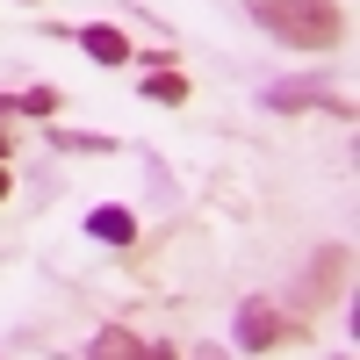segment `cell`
I'll return each instance as SVG.
<instances>
[{"label":"cell","mask_w":360,"mask_h":360,"mask_svg":"<svg viewBox=\"0 0 360 360\" xmlns=\"http://www.w3.org/2000/svg\"><path fill=\"white\" fill-rule=\"evenodd\" d=\"M252 29H266L281 51H339L346 44V8L339 0H252Z\"/></svg>","instance_id":"cell-1"},{"label":"cell","mask_w":360,"mask_h":360,"mask_svg":"<svg viewBox=\"0 0 360 360\" xmlns=\"http://www.w3.org/2000/svg\"><path fill=\"white\" fill-rule=\"evenodd\" d=\"M288 339H303V324L281 317L274 295H245V303H238V317H231V346H238V353H274V346H288Z\"/></svg>","instance_id":"cell-2"},{"label":"cell","mask_w":360,"mask_h":360,"mask_svg":"<svg viewBox=\"0 0 360 360\" xmlns=\"http://www.w3.org/2000/svg\"><path fill=\"white\" fill-rule=\"evenodd\" d=\"M259 101L281 108V115H295V108H324V115H339V123H353V94H346V86H332V79H317V72H303V79H274Z\"/></svg>","instance_id":"cell-3"},{"label":"cell","mask_w":360,"mask_h":360,"mask_svg":"<svg viewBox=\"0 0 360 360\" xmlns=\"http://www.w3.org/2000/svg\"><path fill=\"white\" fill-rule=\"evenodd\" d=\"M346 281H353V245L339 238V245H324V252L310 259V274H303V303H332V295H346Z\"/></svg>","instance_id":"cell-4"},{"label":"cell","mask_w":360,"mask_h":360,"mask_svg":"<svg viewBox=\"0 0 360 360\" xmlns=\"http://www.w3.org/2000/svg\"><path fill=\"white\" fill-rule=\"evenodd\" d=\"M86 238H101L108 252H130V245H137V217H130L123 202H101L94 217H86Z\"/></svg>","instance_id":"cell-5"},{"label":"cell","mask_w":360,"mask_h":360,"mask_svg":"<svg viewBox=\"0 0 360 360\" xmlns=\"http://www.w3.org/2000/svg\"><path fill=\"white\" fill-rule=\"evenodd\" d=\"M72 37H79V51L94 58V65H130V37L115 22H86V29H72Z\"/></svg>","instance_id":"cell-6"},{"label":"cell","mask_w":360,"mask_h":360,"mask_svg":"<svg viewBox=\"0 0 360 360\" xmlns=\"http://www.w3.org/2000/svg\"><path fill=\"white\" fill-rule=\"evenodd\" d=\"M86 360H152V346L137 332H123V324H101V332L86 339Z\"/></svg>","instance_id":"cell-7"},{"label":"cell","mask_w":360,"mask_h":360,"mask_svg":"<svg viewBox=\"0 0 360 360\" xmlns=\"http://www.w3.org/2000/svg\"><path fill=\"white\" fill-rule=\"evenodd\" d=\"M137 86H144V101H159V108H180V101H188V72H180V65H152Z\"/></svg>","instance_id":"cell-8"},{"label":"cell","mask_w":360,"mask_h":360,"mask_svg":"<svg viewBox=\"0 0 360 360\" xmlns=\"http://www.w3.org/2000/svg\"><path fill=\"white\" fill-rule=\"evenodd\" d=\"M44 130H51L58 152H79V159H86V152H115V137H108V130H65V123H44Z\"/></svg>","instance_id":"cell-9"},{"label":"cell","mask_w":360,"mask_h":360,"mask_svg":"<svg viewBox=\"0 0 360 360\" xmlns=\"http://www.w3.org/2000/svg\"><path fill=\"white\" fill-rule=\"evenodd\" d=\"M188 360H231V353H224V346H195Z\"/></svg>","instance_id":"cell-10"},{"label":"cell","mask_w":360,"mask_h":360,"mask_svg":"<svg viewBox=\"0 0 360 360\" xmlns=\"http://www.w3.org/2000/svg\"><path fill=\"white\" fill-rule=\"evenodd\" d=\"M8 152H15V137H8V123H0V166H8Z\"/></svg>","instance_id":"cell-11"},{"label":"cell","mask_w":360,"mask_h":360,"mask_svg":"<svg viewBox=\"0 0 360 360\" xmlns=\"http://www.w3.org/2000/svg\"><path fill=\"white\" fill-rule=\"evenodd\" d=\"M8 188H15V173H8V166H0V202H8Z\"/></svg>","instance_id":"cell-12"},{"label":"cell","mask_w":360,"mask_h":360,"mask_svg":"<svg viewBox=\"0 0 360 360\" xmlns=\"http://www.w3.org/2000/svg\"><path fill=\"white\" fill-rule=\"evenodd\" d=\"M152 360H180V353H173V346H152Z\"/></svg>","instance_id":"cell-13"},{"label":"cell","mask_w":360,"mask_h":360,"mask_svg":"<svg viewBox=\"0 0 360 360\" xmlns=\"http://www.w3.org/2000/svg\"><path fill=\"white\" fill-rule=\"evenodd\" d=\"M339 360H353V353H339Z\"/></svg>","instance_id":"cell-14"}]
</instances>
